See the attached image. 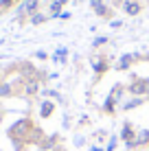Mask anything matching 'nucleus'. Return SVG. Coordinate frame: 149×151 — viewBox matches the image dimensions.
Wrapping results in <instances>:
<instances>
[{
  "instance_id": "obj_1",
  "label": "nucleus",
  "mask_w": 149,
  "mask_h": 151,
  "mask_svg": "<svg viewBox=\"0 0 149 151\" xmlns=\"http://www.w3.org/2000/svg\"><path fill=\"white\" fill-rule=\"evenodd\" d=\"M130 61H132V55H125V57L119 61V68H127V66H130Z\"/></svg>"
},
{
  "instance_id": "obj_2",
  "label": "nucleus",
  "mask_w": 149,
  "mask_h": 151,
  "mask_svg": "<svg viewBox=\"0 0 149 151\" xmlns=\"http://www.w3.org/2000/svg\"><path fill=\"white\" fill-rule=\"evenodd\" d=\"M125 9H127V13H138V4H134V2H127Z\"/></svg>"
},
{
  "instance_id": "obj_3",
  "label": "nucleus",
  "mask_w": 149,
  "mask_h": 151,
  "mask_svg": "<svg viewBox=\"0 0 149 151\" xmlns=\"http://www.w3.org/2000/svg\"><path fill=\"white\" fill-rule=\"evenodd\" d=\"M50 112H53V105H50V103H44L42 105V116H48Z\"/></svg>"
}]
</instances>
